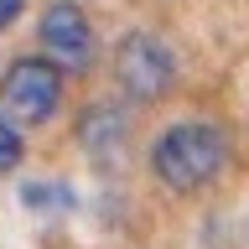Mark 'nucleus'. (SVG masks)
Instances as JSON below:
<instances>
[{"label": "nucleus", "instance_id": "obj_1", "mask_svg": "<svg viewBox=\"0 0 249 249\" xmlns=\"http://www.w3.org/2000/svg\"><path fill=\"white\" fill-rule=\"evenodd\" d=\"M223 166H229V140L208 120H177L171 130H161L156 145H151L156 182L171 187V192H182V197L213 187L218 177H223Z\"/></svg>", "mask_w": 249, "mask_h": 249}, {"label": "nucleus", "instance_id": "obj_2", "mask_svg": "<svg viewBox=\"0 0 249 249\" xmlns=\"http://www.w3.org/2000/svg\"><path fill=\"white\" fill-rule=\"evenodd\" d=\"M114 83L130 104H156L177 89V52L156 31H124L114 47Z\"/></svg>", "mask_w": 249, "mask_h": 249}, {"label": "nucleus", "instance_id": "obj_3", "mask_svg": "<svg viewBox=\"0 0 249 249\" xmlns=\"http://www.w3.org/2000/svg\"><path fill=\"white\" fill-rule=\"evenodd\" d=\"M62 73L57 62L47 57V52H26V57H16L5 73H0V104L11 114L16 124H47L52 114L62 109Z\"/></svg>", "mask_w": 249, "mask_h": 249}, {"label": "nucleus", "instance_id": "obj_4", "mask_svg": "<svg viewBox=\"0 0 249 249\" xmlns=\"http://www.w3.org/2000/svg\"><path fill=\"white\" fill-rule=\"evenodd\" d=\"M36 42H42V52L57 62V68H68V73H83L93 62V52H99L93 21L83 16L78 0H52V5H47L42 21H36Z\"/></svg>", "mask_w": 249, "mask_h": 249}, {"label": "nucleus", "instance_id": "obj_5", "mask_svg": "<svg viewBox=\"0 0 249 249\" xmlns=\"http://www.w3.org/2000/svg\"><path fill=\"white\" fill-rule=\"evenodd\" d=\"M78 151L89 156L99 171H114L124 161V145H130V120H124V109L114 99H99L78 114Z\"/></svg>", "mask_w": 249, "mask_h": 249}, {"label": "nucleus", "instance_id": "obj_6", "mask_svg": "<svg viewBox=\"0 0 249 249\" xmlns=\"http://www.w3.org/2000/svg\"><path fill=\"white\" fill-rule=\"evenodd\" d=\"M21 202H26L31 213H73L78 192L68 182H42V177H31V182H21Z\"/></svg>", "mask_w": 249, "mask_h": 249}, {"label": "nucleus", "instance_id": "obj_7", "mask_svg": "<svg viewBox=\"0 0 249 249\" xmlns=\"http://www.w3.org/2000/svg\"><path fill=\"white\" fill-rule=\"evenodd\" d=\"M21 156H26V140H21V124H16L11 114H0V177L21 166Z\"/></svg>", "mask_w": 249, "mask_h": 249}, {"label": "nucleus", "instance_id": "obj_8", "mask_svg": "<svg viewBox=\"0 0 249 249\" xmlns=\"http://www.w3.org/2000/svg\"><path fill=\"white\" fill-rule=\"evenodd\" d=\"M21 11H26V0H0V31H11L21 21Z\"/></svg>", "mask_w": 249, "mask_h": 249}]
</instances>
